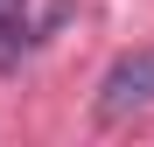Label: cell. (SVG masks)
<instances>
[{
  "instance_id": "obj_2",
  "label": "cell",
  "mask_w": 154,
  "mask_h": 147,
  "mask_svg": "<svg viewBox=\"0 0 154 147\" xmlns=\"http://www.w3.org/2000/svg\"><path fill=\"white\" fill-rule=\"evenodd\" d=\"M28 49H35V14H28V0H0V70H14Z\"/></svg>"
},
{
  "instance_id": "obj_1",
  "label": "cell",
  "mask_w": 154,
  "mask_h": 147,
  "mask_svg": "<svg viewBox=\"0 0 154 147\" xmlns=\"http://www.w3.org/2000/svg\"><path fill=\"white\" fill-rule=\"evenodd\" d=\"M98 119L105 126H119V119H133V112H154V42L147 49H126V56L98 77Z\"/></svg>"
}]
</instances>
